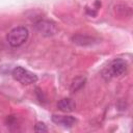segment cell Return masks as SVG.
I'll list each match as a JSON object with an SVG mask.
<instances>
[{"mask_svg":"<svg viewBox=\"0 0 133 133\" xmlns=\"http://www.w3.org/2000/svg\"><path fill=\"white\" fill-rule=\"evenodd\" d=\"M85 80L86 79L84 77H77V78H75L72 81V83H71V90L72 91H77V90L81 89L84 86V84H85Z\"/></svg>","mask_w":133,"mask_h":133,"instance_id":"cell-9","label":"cell"},{"mask_svg":"<svg viewBox=\"0 0 133 133\" xmlns=\"http://www.w3.org/2000/svg\"><path fill=\"white\" fill-rule=\"evenodd\" d=\"M127 70V63L123 59L112 60L108 66L103 71V77L105 79H111L114 77H119Z\"/></svg>","mask_w":133,"mask_h":133,"instance_id":"cell-2","label":"cell"},{"mask_svg":"<svg viewBox=\"0 0 133 133\" xmlns=\"http://www.w3.org/2000/svg\"><path fill=\"white\" fill-rule=\"evenodd\" d=\"M52 121L56 125H60L64 128H71L76 124V118L71 115H52Z\"/></svg>","mask_w":133,"mask_h":133,"instance_id":"cell-5","label":"cell"},{"mask_svg":"<svg viewBox=\"0 0 133 133\" xmlns=\"http://www.w3.org/2000/svg\"><path fill=\"white\" fill-rule=\"evenodd\" d=\"M57 107L62 112H71V111H73L75 109V103L73 102L72 99L64 98V99H61L57 103Z\"/></svg>","mask_w":133,"mask_h":133,"instance_id":"cell-7","label":"cell"},{"mask_svg":"<svg viewBox=\"0 0 133 133\" xmlns=\"http://www.w3.org/2000/svg\"><path fill=\"white\" fill-rule=\"evenodd\" d=\"M115 15H117L118 17H127V18H130L131 15H132V10H131V7L126 5V4H117L114 6L113 8Z\"/></svg>","mask_w":133,"mask_h":133,"instance_id":"cell-8","label":"cell"},{"mask_svg":"<svg viewBox=\"0 0 133 133\" xmlns=\"http://www.w3.org/2000/svg\"><path fill=\"white\" fill-rule=\"evenodd\" d=\"M72 41L74 44L81 46V47H87V46H91L96 43V38L88 36V35H83V34H77L74 35L72 37Z\"/></svg>","mask_w":133,"mask_h":133,"instance_id":"cell-6","label":"cell"},{"mask_svg":"<svg viewBox=\"0 0 133 133\" xmlns=\"http://www.w3.org/2000/svg\"><path fill=\"white\" fill-rule=\"evenodd\" d=\"M35 28L44 36H52L57 32L56 24L49 20H38L35 22Z\"/></svg>","mask_w":133,"mask_h":133,"instance_id":"cell-4","label":"cell"},{"mask_svg":"<svg viewBox=\"0 0 133 133\" xmlns=\"http://www.w3.org/2000/svg\"><path fill=\"white\" fill-rule=\"evenodd\" d=\"M11 74H12V77L18 82H20L22 84L28 85V84L35 83L37 81V76L34 73H32V72H30V71H28L22 66H16L12 70Z\"/></svg>","mask_w":133,"mask_h":133,"instance_id":"cell-3","label":"cell"},{"mask_svg":"<svg viewBox=\"0 0 133 133\" xmlns=\"http://www.w3.org/2000/svg\"><path fill=\"white\" fill-rule=\"evenodd\" d=\"M29 36V31L26 27L24 26H18L12 28L8 34H7V42L8 44L14 47V48H18L20 46H22L28 38Z\"/></svg>","mask_w":133,"mask_h":133,"instance_id":"cell-1","label":"cell"},{"mask_svg":"<svg viewBox=\"0 0 133 133\" xmlns=\"http://www.w3.org/2000/svg\"><path fill=\"white\" fill-rule=\"evenodd\" d=\"M34 131L41 133V132H47L48 129H47V127H46V125H45L44 123H37V124L34 126Z\"/></svg>","mask_w":133,"mask_h":133,"instance_id":"cell-10","label":"cell"}]
</instances>
